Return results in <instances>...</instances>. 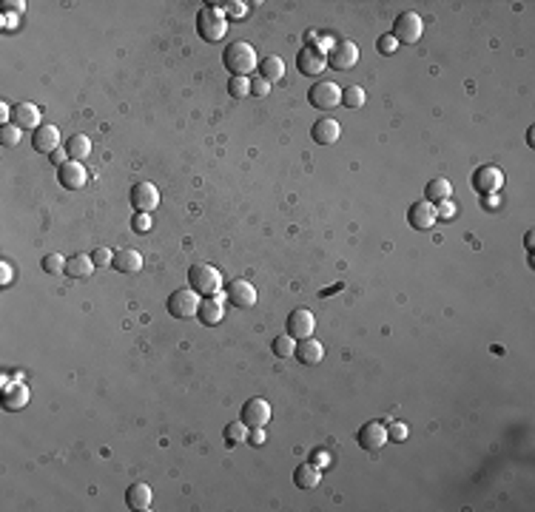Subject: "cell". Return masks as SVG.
<instances>
[{
    "mask_svg": "<svg viewBox=\"0 0 535 512\" xmlns=\"http://www.w3.org/2000/svg\"><path fill=\"white\" fill-rule=\"evenodd\" d=\"M49 160H51V165H57V168H60V165H66L72 157H69V151H66V148L60 145V148H57V151H51V154H49Z\"/></svg>",
    "mask_w": 535,
    "mask_h": 512,
    "instance_id": "b9f144b4",
    "label": "cell"
},
{
    "mask_svg": "<svg viewBox=\"0 0 535 512\" xmlns=\"http://www.w3.org/2000/svg\"><path fill=\"white\" fill-rule=\"evenodd\" d=\"M199 322L202 324H220L225 319V302H222V296L214 293V296H205L202 302H199Z\"/></svg>",
    "mask_w": 535,
    "mask_h": 512,
    "instance_id": "44dd1931",
    "label": "cell"
},
{
    "mask_svg": "<svg viewBox=\"0 0 535 512\" xmlns=\"http://www.w3.org/2000/svg\"><path fill=\"white\" fill-rule=\"evenodd\" d=\"M148 217L151 214H137L134 217V231H148Z\"/></svg>",
    "mask_w": 535,
    "mask_h": 512,
    "instance_id": "c3c4849f",
    "label": "cell"
},
{
    "mask_svg": "<svg viewBox=\"0 0 535 512\" xmlns=\"http://www.w3.org/2000/svg\"><path fill=\"white\" fill-rule=\"evenodd\" d=\"M470 185L481 197H493V194H498L504 188V171L498 165H481V168L472 171Z\"/></svg>",
    "mask_w": 535,
    "mask_h": 512,
    "instance_id": "5b68a950",
    "label": "cell"
},
{
    "mask_svg": "<svg viewBox=\"0 0 535 512\" xmlns=\"http://www.w3.org/2000/svg\"><path fill=\"white\" fill-rule=\"evenodd\" d=\"M66 262L69 259H63V254H49V256H43V270L49 276H63L66 274Z\"/></svg>",
    "mask_w": 535,
    "mask_h": 512,
    "instance_id": "d6a6232c",
    "label": "cell"
},
{
    "mask_svg": "<svg viewBox=\"0 0 535 512\" xmlns=\"http://www.w3.org/2000/svg\"><path fill=\"white\" fill-rule=\"evenodd\" d=\"M199 293L197 290H191V288H176L171 296H168V313L174 316V319H194L197 313H199Z\"/></svg>",
    "mask_w": 535,
    "mask_h": 512,
    "instance_id": "277c9868",
    "label": "cell"
},
{
    "mask_svg": "<svg viewBox=\"0 0 535 512\" xmlns=\"http://www.w3.org/2000/svg\"><path fill=\"white\" fill-rule=\"evenodd\" d=\"M376 49H379L381 54H396L399 43H396V38H393V35H381V38L376 40Z\"/></svg>",
    "mask_w": 535,
    "mask_h": 512,
    "instance_id": "f35d334b",
    "label": "cell"
},
{
    "mask_svg": "<svg viewBox=\"0 0 535 512\" xmlns=\"http://www.w3.org/2000/svg\"><path fill=\"white\" fill-rule=\"evenodd\" d=\"M407 220L415 231H430L436 225V205L427 202V199H419V202H413L410 210H407Z\"/></svg>",
    "mask_w": 535,
    "mask_h": 512,
    "instance_id": "9a60e30c",
    "label": "cell"
},
{
    "mask_svg": "<svg viewBox=\"0 0 535 512\" xmlns=\"http://www.w3.org/2000/svg\"><path fill=\"white\" fill-rule=\"evenodd\" d=\"M256 69H259V77H265L268 83H277V80H282V74H285V63H282V57H277V54L262 57Z\"/></svg>",
    "mask_w": 535,
    "mask_h": 512,
    "instance_id": "4316f807",
    "label": "cell"
},
{
    "mask_svg": "<svg viewBox=\"0 0 535 512\" xmlns=\"http://www.w3.org/2000/svg\"><path fill=\"white\" fill-rule=\"evenodd\" d=\"M242 424L251 430V427H265L268 421H271V404L265 399H248L242 404Z\"/></svg>",
    "mask_w": 535,
    "mask_h": 512,
    "instance_id": "5bb4252c",
    "label": "cell"
},
{
    "mask_svg": "<svg viewBox=\"0 0 535 512\" xmlns=\"http://www.w3.org/2000/svg\"><path fill=\"white\" fill-rule=\"evenodd\" d=\"M151 501H154V493H151V487L148 484H131L129 487V493H126V504L131 506V509H151Z\"/></svg>",
    "mask_w": 535,
    "mask_h": 512,
    "instance_id": "d4e9b609",
    "label": "cell"
},
{
    "mask_svg": "<svg viewBox=\"0 0 535 512\" xmlns=\"http://www.w3.org/2000/svg\"><path fill=\"white\" fill-rule=\"evenodd\" d=\"M456 214H459V208H456L453 199H441V202H436V220H456Z\"/></svg>",
    "mask_w": 535,
    "mask_h": 512,
    "instance_id": "d590c367",
    "label": "cell"
},
{
    "mask_svg": "<svg viewBox=\"0 0 535 512\" xmlns=\"http://www.w3.org/2000/svg\"><path fill=\"white\" fill-rule=\"evenodd\" d=\"M222 66L231 72V77H248V74L259 66V57H256V51H254L251 43L233 40V43H228V49L222 51Z\"/></svg>",
    "mask_w": 535,
    "mask_h": 512,
    "instance_id": "6da1fadb",
    "label": "cell"
},
{
    "mask_svg": "<svg viewBox=\"0 0 535 512\" xmlns=\"http://www.w3.org/2000/svg\"><path fill=\"white\" fill-rule=\"evenodd\" d=\"M111 267L120 270V274H129V276H131V274H140V270H142V256H140V251H134V248L114 251Z\"/></svg>",
    "mask_w": 535,
    "mask_h": 512,
    "instance_id": "7402d4cb",
    "label": "cell"
},
{
    "mask_svg": "<svg viewBox=\"0 0 535 512\" xmlns=\"http://www.w3.org/2000/svg\"><path fill=\"white\" fill-rule=\"evenodd\" d=\"M422 32H425V23L415 12H402L393 23V38L396 43H419L422 40Z\"/></svg>",
    "mask_w": 535,
    "mask_h": 512,
    "instance_id": "52a82bcc",
    "label": "cell"
},
{
    "mask_svg": "<svg viewBox=\"0 0 535 512\" xmlns=\"http://www.w3.org/2000/svg\"><path fill=\"white\" fill-rule=\"evenodd\" d=\"M248 6L240 3V0H231V3H225V17H245Z\"/></svg>",
    "mask_w": 535,
    "mask_h": 512,
    "instance_id": "60d3db41",
    "label": "cell"
},
{
    "mask_svg": "<svg viewBox=\"0 0 535 512\" xmlns=\"http://www.w3.org/2000/svg\"><path fill=\"white\" fill-rule=\"evenodd\" d=\"M12 282V267H9V262H3L0 265V285H9Z\"/></svg>",
    "mask_w": 535,
    "mask_h": 512,
    "instance_id": "7dc6e473",
    "label": "cell"
},
{
    "mask_svg": "<svg viewBox=\"0 0 535 512\" xmlns=\"http://www.w3.org/2000/svg\"><path fill=\"white\" fill-rule=\"evenodd\" d=\"M359 447L368 449V453H376V449H381L384 444H388V427L381 424V421H368V424L359 427Z\"/></svg>",
    "mask_w": 535,
    "mask_h": 512,
    "instance_id": "4fadbf2b",
    "label": "cell"
},
{
    "mask_svg": "<svg viewBox=\"0 0 535 512\" xmlns=\"http://www.w3.org/2000/svg\"><path fill=\"white\" fill-rule=\"evenodd\" d=\"M129 202L137 214H154L160 205V191L154 188V183H137L129 191Z\"/></svg>",
    "mask_w": 535,
    "mask_h": 512,
    "instance_id": "9c48e42d",
    "label": "cell"
},
{
    "mask_svg": "<svg viewBox=\"0 0 535 512\" xmlns=\"http://www.w3.org/2000/svg\"><path fill=\"white\" fill-rule=\"evenodd\" d=\"M228 94L236 97V100H242L251 94V77H231L228 80Z\"/></svg>",
    "mask_w": 535,
    "mask_h": 512,
    "instance_id": "836d02e7",
    "label": "cell"
},
{
    "mask_svg": "<svg viewBox=\"0 0 535 512\" xmlns=\"http://www.w3.org/2000/svg\"><path fill=\"white\" fill-rule=\"evenodd\" d=\"M111 259H114V251H108V248H94L92 251L94 267H106V265H111Z\"/></svg>",
    "mask_w": 535,
    "mask_h": 512,
    "instance_id": "74e56055",
    "label": "cell"
},
{
    "mask_svg": "<svg viewBox=\"0 0 535 512\" xmlns=\"http://www.w3.org/2000/svg\"><path fill=\"white\" fill-rule=\"evenodd\" d=\"M222 438H225L228 447H236V444L248 441V427L242 424V421H231V424L222 430Z\"/></svg>",
    "mask_w": 535,
    "mask_h": 512,
    "instance_id": "f546056e",
    "label": "cell"
},
{
    "mask_svg": "<svg viewBox=\"0 0 535 512\" xmlns=\"http://www.w3.org/2000/svg\"><path fill=\"white\" fill-rule=\"evenodd\" d=\"M308 100L313 108H322V111H331L336 106H342V88L331 80H319L313 83V88L308 92Z\"/></svg>",
    "mask_w": 535,
    "mask_h": 512,
    "instance_id": "8992f818",
    "label": "cell"
},
{
    "mask_svg": "<svg viewBox=\"0 0 535 512\" xmlns=\"http://www.w3.org/2000/svg\"><path fill=\"white\" fill-rule=\"evenodd\" d=\"M484 205H487V208H493V205H498V194H493V197H487V199H484Z\"/></svg>",
    "mask_w": 535,
    "mask_h": 512,
    "instance_id": "f907efd6",
    "label": "cell"
},
{
    "mask_svg": "<svg viewBox=\"0 0 535 512\" xmlns=\"http://www.w3.org/2000/svg\"><path fill=\"white\" fill-rule=\"evenodd\" d=\"M92 270H94L92 254H74L66 262V276L69 279H88V276H92Z\"/></svg>",
    "mask_w": 535,
    "mask_h": 512,
    "instance_id": "cb8c5ba5",
    "label": "cell"
},
{
    "mask_svg": "<svg viewBox=\"0 0 535 512\" xmlns=\"http://www.w3.org/2000/svg\"><path fill=\"white\" fill-rule=\"evenodd\" d=\"M225 302L233 308H254L256 305V288L248 279H233L225 288Z\"/></svg>",
    "mask_w": 535,
    "mask_h": 512,
    "instance_id": "7c38bea8",
    "label": "cell"
},
{
    "mask_svg": "<svg viewBox=\"0 0 535 512\" xmlns=\"http://www.w3.org/2000/svg\"><path fill=\"white\" fill-rule=\"evenodd\" d=\"M32 145H35L38 154H51V151H57V148L63 145V142H60V131H57L54 126H49V123H43L40 129H35Z\"/></svg>",
    "mask_w": 535,
    "mask_h": 512,
    "instance_id": "ac0fdd59",
    "label": "cell"
},
{
    "mask_svg": "<svg viewBox=\"0 0 535 512\" xmlns=\"http://www.w3.org/2000/svg\"><path fill=\"white\" fill-rule=\"evenodd\" d=\"M85 179H88L85 165H80V163H74V160H69L66 165L57 168V183H60L63 188H69V191H80V188L85 185Z\"/></svg>",
    "mask_w": 535,
    "mask_h": 512,
    "instance_id": "2e32d148",
    "label": "cell"
},
{
    "mask_svg": "<svg viewBox=\"0 0 535 512\" xmlns=\"http://www.w3.org/2000/svg\"><path fill=\"white\" fill-rule=\"evenodd\" d=\"M12 119H15V126L20 129V131H26V129H40L43 123H40V108L35 106V103H17L15 108H12Z\"/></svg>",
    "mask_w": 535,
    "mask_h": 512,
    "instance_id": "d6986e66",
    "label": "cell"
},
{
    "mask_svg": "<svg viewBox=\"0 0 535 512\" xmlns=\"http://www.w3.org/2000/svg\"><path fill=\"white\" fill-rule=\"evenodd\" d=\"M28 404V387L20 381V373H15V381L9 387H3V410L17 413Z\"/></svg>",
    "mask_w": 535,
    "mask_h": 512,
    "instance_id": "e0dca14e",
    "label": "cell"
},
{
    "mask_svg": "<svg viewBox=\"0 0 535 512\" xmlns=\"http://www.w3.org/2000/svg\"><path fill=\"white\" fill-rule=\"evenodd\" d=\"M66 151L74 163H83L88 154H92V140H88L85 134H74L69 142H66Z\"/></svg>",
    "mask_w": 535,
    "mask_h": 512,
    "instance_id": "f1b7e54d",
    "label": "cell"
},
{
    "mask_svg": "<svg viewBox=\"0 0 535 512\" xmlns=\"http://www.w3.org/2000/svg\"><path fill=\"white\" fill-rule=\"evenodd\" d=\"M293 356L302 361L305 368H313V365H319V361L324 358V347L311 336V339H299L296 342V350H293Z\"/></svg>",
    "mask_w": 535,
    "mask_h": 512,
    "instance_id": "603a6c76",
    "label": "cell"
},
{
    "mask_svg": "<svg viewBox=\"0 0 535 512\" xmlns=\"http://www.w3.org/2000/svg\"><path fill=\"white\" fill-rule=\"evenodd\" d=\"M271 350H274V356H277V358H290V356H293V350H296V339H290L288 333H279V336H274Z\"/></svg>",
    "mask_w": 535,
    "mask_h": 512,
    "instance_id": "1f68e13d",
    "label": "cell"
},
{
    "mask_svg": "<svg viewBox=\"0 0 535 512\" xmlns=\"http://www.w3.org/2000/svg\"><path fill=\"white\" fill-rule=\"evenodd\" d=\"M319 481H322V475H319V467H313V464H299L293 472V484L299 490H316Z\"/></svg>",
    "mask_w": 535,
    "mask_h": 512,
    "instance_id": "484cf974",
    "label": "cell"
},
{
    "mask_svg": "<svg viewBox=\"0 0 535 512\" xmlns=\"http://www.w3.org/2000/svg\"><path fill=\"white\" fill-rule=\"evenodd\" d=\"M265 438H268V436H265V430H262V427H251V430H248V441H251L254 447H262V444H265Z\"/></svg>",
    "mask_w": 535,
    "mask_h": 512,
    "instance_id": "ee69618b",
    "label": "cell"
},
{
    "mask_svg": "<svg viewBox=\"0 0 535 512\" xmlns=\"http://www.w3.org/2000/svg\"><path fill=\"white\" fill-rule=\"evenodd\" d=\"M0 142H3L6 148L17 145L20 142V129L17 126H3V129H0Z\"/></svg>",
    "mask_w": 535,
    "mask_h": 512,
    "instance_id": "8d00e7d4",
    "label": "cell"
},
{
    "mask_svg": "<svg viewBox=\"0 0 535 512\" xmlns=\"http://www.w3.org/2000/svg\"><path fill=\"white\" fill-rule=\"evenodd\" d=\"M17 17H20V15H9V12H3V17H0V20H3V32H15Z\"/></svg>",
    "mask_w": 535,
    "mask_h": 512,
    "instance_id": "bcb514c9",
    "label": "cell"
},
{
    "mask_svg": "<svg viewBox=\"0 0 535 512\" xmlns=\"http://www.w3.org/2000/svg\"><path fill=\"white\" fill-rule=\"evenodd\" d=\"M365 100H368L365 88H359V85H347V88H342V106H347V108H362Z\"/></svg>",
    "mask_w": 535,
    "mask_h": 512,
    "instance_id": "4dcf8cb0",
    "label": "cell"
},
{
    "mask_svg": "<svg viewBox=\"0 0 535 512\" xmlns=\"http://www.w3.org/2000/svg\"><path fill=\"white\" fill-rule=\"evenodd\" d=\"M410 436L404 421H390L388 424V441H396V444H404V438Z\"/></svg>",
    "mask_w": 535,
    "mask_h": 512,
    "instance_id": "e575fe53",
    "label": "cell"
},
{
    "mask_svg": "<svg viewBox=\"0 0 535 512\" xmlns=\"http://www.w3.org/2000/svg\"><path fill=\"white\" fill-rule=\"evenodd\" d=\"M313 327H316L313 313L305 311V308H296V311H290V316H288L285 333H288L290 339L299 342V339H311V336H313Z\"/></svg>",
    "mask_w": 535,
    "mask_h": 512,
    "instance_id": "8fae6325",
    "label": "cell"
},
{
    "mask_svg": "<svg viewBox=\"0 0 535 512\" xmlns=\"http://www.w3.org/2000/svg\"><path fill=\"white\" fill-rule=\"evenodd\" d=\"M9 117H12V108H9L6 103H0V123H3V126H9V123H6Z\"/></svg>",
    "mask_w": 535,
    "mask_h": 512,
    "instance_id": "681fc988",
    "label": "cell"
},
{
    "mask_svg": "<svg viewBox=\"0 0 535 512\" xmlns=\"http://www.w3.org/2000/svg\"><path fill=\"white\" fill-rule=\"evenodd\" d=\"M228 32V17L225 12H214V9H199L197 15V35L208 43H220Z\"/></svg>",
    "mask_w": 535,
    "mask_h": 512,
    "instance_id": "3957f363",
    "label": "cell"
},
{
    "mask_svg": "<svg viewBox=\"0 0 535 512\" xmlns=\"http://www.w3.org/2000/svg\"><path fill=\"white\" fill-rule=\"evenodd\" d=\"M311 137L319 145H334L342 137V126L336 123V119H331V117H322V119H316V123H313Z\"/></svg>",
    "mask_w": 535,
    "mask_h": 512,
    "instance_id": "ffe728a7",
    "label": "cell"
},
{
    "mask_svg": "<svg viewBox=\"0 0 535 512\" xmlns=\"http://www.w3.org/2000/svg\"><path fill=\"white\" fill-rule=\"evenodd\" d=\"M311 464L322 470V467H328V464H331V456L324 453V449H316V453H311Z\"/></svg>",
    "mask_w": 535,
    "mask_h": 512,
    "instance_id": "7bdbcfd3",
    "label": "cell"
},
{
    "mask_svg": "<svg viewBox=\"0 0 535 512\" xmlns=\"http://www.w3.org/2000/svg\"><path fill=\"white\" fill-rule=\"evenodd\" d=\"M450 194H453V185H450V179H444V176L430 179L427 188H425V199L433 202V205L441 202V199H450Z\"/></svg>",
    "mask_w": 535,
    "mask_h": 512,
    "instance_id": "83f0119b",
    "label": "cell"
},
{
    "mask_svg": "<svg viewBox=\"0 0 535 512\" xmlns=\"http://www.w3.org/2000/svg\"><path fill=\"white\" fill-rule=\"evenodd\" d=\"M188 288L199 296H214L222 290V274L208 262H194L188 267Z\"/></svg>",
    "mask_w": 535,
    "mask_h": 512,
    "instance_id": "7a4b0ae2",
    "label": "cell"
},
{
    "mask_svg": "<svg viewBox=\"0 0 535 512\" xmlns=\"http://www.w3.org/2000/svg\"><path fill=\"white\" fill-rule=\"evenodd\" d=\"M296 69L305 77H319L324 69H328V54H324L319 46H305L299 54H296Z\"/></svg>",
    "mask_w": 535,
    "mask_h": 512,
    "instance_id": "ba28073f",
    "label": "cell"
},
{
    "mask_svg": "<svg viewBox=\"0 0 535 512\" xmlns=\"http://www.w3.org/2000/svg\"><path fill=\"white\" fill-rule=\"evenodd\" d=\"M356 63H359V46L350 43V40H339L328 51V66L336 72H350Z\"/></svg>",
    "mask_w": 535,
    "mask_h": 512,
    "instance_id": "30bf717a",
    "label": "cell"
},
{
    "mask_svg": "<svg viewBox=\"0 0 535 512\" xmlns=\"http://www.w3.org/2000/svg\"><path fill=\"white\" fill-rule=\"evenodd\" d=\"M23 9H26L23 0H6L3 3V12H9V15H23Z\"/></svg>",
    "mask_w": 535,
    "mask_h": 512,
    "instance_id": "f6af8a7d",
    "label": "cell"
},
{
    "mask_svg": "<svg viewBox=\"0 0 535 512\" xmlns=\"http://www.w3.org/2000/svg\"><path fill=\"white\" fill-rule=\"evenodd\" d=\"M268 92H271V83H268L265 77H254L251 80V94L254 97H268Z\"/></svg>",
    "mask_w": 535,
    "mask_h": 512,
    "instance_id": "ab89813d",
    "label": "cell"
}]
</instances>
